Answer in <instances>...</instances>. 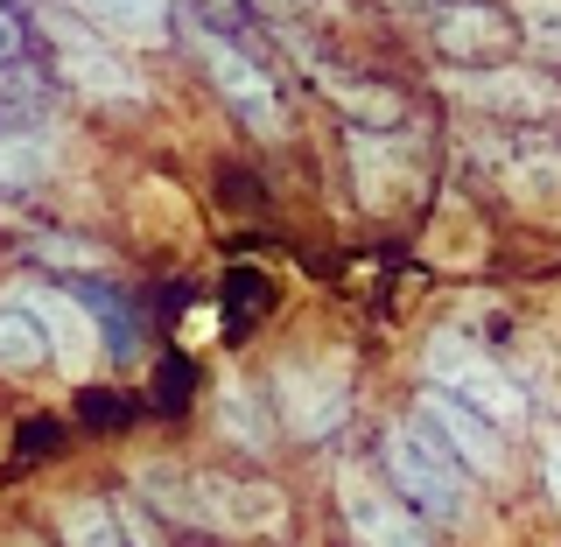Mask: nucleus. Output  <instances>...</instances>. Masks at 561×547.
<instances>
[{
    "label": "nucleus",
    "mask_w": 561,
    "mask_h": 547,
    "mask_svg": "<svg viewBox=\"0 0 561 547\" xmlns=\"http://www.w3.org/2000/svg\"><path fill=\"white\" fill-rule=\"evenodd\" d=\"M337 513H344V534L358 547H443V534L379 478V464L337 470Z\"/></svg>",
    "instance_id": "10"
},
{
    "label": "nucleus",
    "mask_w": 561,
    "mask_h": 547,
    "mask_svg": "<svg viewBox=\"0 0 561 547\" xmlns=\"http://www.w3.org/2000/svg\"><path fill=\"white\" fill-rule=\"evenodd\" d=\"M267 400L288 443L323 449L330 435H344L351 408H358V373L344 351H280L267 365Z\"/></svg>",
    "instance_id": "4"
},
{
    "label": "nucleus",
    "mask_w": 561,
    "mask_h": 547,
    "mask_svg": "<svg viewBox=\"0 0 561 547\" xmlns=\"http://www.w3.org/2000/svg\"><path fill=\"white\" fill-rule=\"evenodd\" d=\"M540 491L561 513V429H540Z\"/></svg>",
    "instance_id": "25"
},
{
    "label": "nucleus",
    "mask_w": 561,
    "mask_h": 547,
    "mask_svg": "<svg viewBox=\"0 0 561 547\" xmlns=\"http://www.w3.org/2000/svg\"><path fill=\"white\" fill-rule=\"evenodd\" d=\"M22 253L35 260L43 274H57V281H70V274H92V267H105V246H92V239H70V232H28L22 239Z\"/></svg>",
    "instance_id": "21"
},
{
    "label": "nucleus",
    "mask_w": 561,
    "mask_h": 547,
    "mask_svg": "<svg viewBox=\"0 0 561 547\" xmlns=\"http://www.w3.org/2000/svg\"><path fill=\"white\" fill-rule=\"evenodd\" d=\"M210 421H218L225 449H239L245 464H267V456L280 449L274 400H267V386H253L245 373H218V379H210Z\"/></svg>",
    "instance_id": "13"
},
{
    "label": "nucleus",
    "mask_w": 561,
    "mask_h": 547,
    "mask_svg": "<svg viewBox=\"0 0 561 547\" xmlns=\"http://www.w3.org/2000/svg\"><path fill=\"white\" fill-rule=\"evenodd\" d=\"M113 505H119V526H127V540H134V547H162V526H169V520H162V513L148 520V499H140L134 485H127V491H113Z\"/></svg>",
    "instance_id": "24"
},
{
    "label": "nucleus",
    "mask_w": 561,
    "mask_h": 547,
    "mask_svg": "<svg viewBox=\"0 0 561 547\" xmlns=\"http://www.w3.org/2000/svg\"><path fill=\"white\" fill-rule=\"evenodd\" d=\"M70 14H84L92 29H105L113 43L127 49H162L175 43V14H183V0H64Z\"/></svg>",
    "instance_id": "15"
},
{
    "label": "nucleus",
    "mask_w": 561,
    "mask_h": 547,
    "mask_svg": "<svg viewBox=\"0 0 561 547\" xmlns=\"http://www.w3.org/2000/svg\"><path fill=\"white\" fill-rule=\"evenodd\" d=\"M421 379L449 386L463 408H478L484 421H499L513 443L534 429V394H526V379L499 358V351H484L470 330H456V323L428 330V344H421Z\"/></svg>",
    "instance_id": "5"
},
{
    "label": "nucleus",
    "mask_w": 561,
    "mask_h": 547,
    "mask_svg": "<svg viewBox=\"0 0 561 547\" xmlns=\"http://www.w3.org/2000/svg\"><path fill=\"white\" fill-rule=\"evenodd\" d=\"M245 8H253V14H267V22H280V14H288V0H245Z\"/></svg>",
    "instance_id": "26"
},
{
    "label": "nucleus",
    "mask_w": 561,
    "mask_h": 547,
    "mask_svg": "<svg viewBox=\"0 0 561 547\" xmlns=\"http://www.w3.org/2000/svg\"><path fill=\"white\" fill-rule=\"evenodd\" d=\"M408 414L421 421V429L435 435V443H443L456 464L470 470V478H478L484 491L505 478V456H513V435L499 429V421H484L478 408H463V400L449 394V386H435V379H421L414 394H408Z\"/></svg>",
    "instance_id": "9"
},
{
    "label": "nucleus",
    "mask_w": 561,
    "mask_h": 547,
    "mask_svg": "<svg viewBox=\"0 0 561 547\" xmlns=\"http://www.w3.org/2000/svg\"><path fill=\"white\" fill-rule=\"evenodd\" d=\"M57 547H134L127 526H119V505L113 491H70V499L57 505Z\"/></svg>",
    "instance_id": "19"
},
{
    "label": "nucleus",
    "mask_w": 561,
    "mask_h": 547,
    "mask_svg": "<svg viewBox=\"0 0 561 547\" xmlns=\"http://www.w3.org/2000/svg\"><path fill=\"white\" fill-rule=\"evenodd\" d=\"M175 43H190V57H197L210 99L225 105V119H232L245 140H260V148L288 140L295 105H288L280 70L260 57L253 29H210V22H197V14H175Z\"/></svg>",
    "instance_id": "2"
},
{
    "label": "nucleus",
    "mask_w": 561,
    "mask_h": 547,
    "mask_svg": "<svg viewBox=\"0 0 561 547\" xmlns=\"http://www.w3.org/2000/svg\"><path fill=\"white\" fill-rule=\"evenodd\" d=\"M323 99L337 105L344 127H365V134H400L408 127V92L386 78H351V70H316Z\"/></svg>",
    "instance_id": "14"
},
{
    "label": "nucleus",
    "mask_w": 561,
    "mask_h": 547,
    "mask_svg": "<svg viewBox=\"0 0 561 547\" xmlns=\"http://www.w3.org/2000/svg\"><path fill=\"white\" fill-rule=\"evenodd\" d=\"M519 29V49H534L548 70H561V0H505Z\"/></svg>",
    "instance_id": "22"
},
{
    "label": "nucleus",
    "mask_w": 561,
    "mask_h": 547,
    "mask_svg": "<svg viewBox=\"0 0 561 547\" xmlns=\"http://www.w3.org/2000/svg\"><path fill=\"white\" fill-rule=\"evenodd\" d=\"M64 288L92 309V323H99V338H105V358H113V365H134L140 358V309H134V288H127V281L70 274Z\"/></svg>",
    "instance_id": "17"
},
{
    "label": "nucleus",
    "mask_w": 561,
    "mask_h": 547,
    "mask_svg": "<svg viewBox=\"0 0 561 547\" xmlns=\"http://www.w3.org/2000/svg\"><path fill=\"white\" fill-rule=\"evenodd\" d=\"M190 499H197V534L225 540H274L288 534V491L260 478L253 464L239 470H190Z\"/></svg>",
    "instance_id": "7"
},
{
    "label": "nucleus",
    "mask_w": 561,
    "mask_h": 547,
    "mask_svg": "<svg viewBox=\"0 0 561 547\" xmlns=\"http://www.w3.org/2000/svg\"><path fill=\"white\" fill-rule=\"evenodd\" d=\"M421 35H428L435 70H484L519 57V29L505 14V0H435Z\"/></svg>",
    "instance_id": "8"
},
{
    "label": "nucleus",
    "mask_w": 561,
    "mask_h": 547,
    "mask_svg": "<svg viewBox=\"0 0 561 547\" xmlns=\"http://www.w3.org/2000/svg\"><path fill=\"white\" fill-rule=\"evenodd\" d=\"M344 175H351V197H358L365 218H393L421 183V148L408 140V127L400 134L344 127Z\"/></svg>",
    "instance_id": "11"
},
{
    "label": "nucleus",
    "mask_w": 561,
    "mask_h": 547,
    "mask_svg": "<svg viewBox=\"0 0 561 547\" xmlns=\"http://www.w3.org/2000/svg\"><path fill=\"white\" fill-rule=\"evenodd\" d=\"M295 8H309V0H288V14H295Z\"/></svg>",
    "instance_id": "28"
},
{
    "label": "nucleus",
    "mask_w": 561,
    "mask_h": 547,
    "mask_svg": "<svg viewBox=\"0 0 561 547\" xmlns=\"http://www.w3.org/2000/svg\"><path fill=\"white\" fill-rule=\"evenodd\" d=\"M373 464H379V478L400 491V499L414 505L421 520L435 526V534H463L470 520H478V499H484V485L470 478L456 456L435 443L428 429H421L414 414H393L379 429V443H373Z\"/></svg>",
    "instance_id": "3"
},
{
    "label": "nucleus",
    "mask_w": 561,
    "mask_h": 547,
    "mask_svg": "<svg viewBox=\"0 0 561 547\" xmlns=\"http://www.w3.org/2000/svg\"><path fill=\"white\" fill-rule=\"evenodd\" d=\"M28 14H35V35H43V57L57 70L64 99L92 105V113H148L154 105V78L140 64V49L113 43L84 14H70L64 0H28Z\"/></svg>",
    "instance_id": "1"
},
{
    "label": "nucleus",
    "mask_w": 561,
    "mask_h": 547,
    "mask_svg": "<svg viewBox=\"0 0 561 547\" xmlns=\"http://www.w3.org/2000/svg\"><path fill=\"white\" fill-rule=\"evenodd\" d=\"M8 547H57V534H8Z\"/></svg>",
    "instance_id": "27"
},
{
    "label": "nucleus",
    "mask_w": 561,
    "mask_h": 547,
    "mask_svg": "<svg viewBox=\"0 0 561 547\" xmlns=\"http://www.w3.org/2000/svg\"><path fill=\"white\" fill-rule=\"evenodd\" d=\"M64 169V140L57 134H28V127H0V210L28 204L35 190H49Z\"/></svg>",
    "instance_id": "16"
},
{
    "label": "nucleus",
    "mask_w": 561,
    "mask_h": 547,
    "mask_svg": "<svg viewBox=\"0 0 561 547\" xmlns=\"http://www.w3.org/2000/svg\"><path fill=\"white\" fill-rule=\"evenodd\" d=\"M22 57H43L35 14H28V0H0V70H14Z\"/></svg>",
    "instance_id": "23"
},
{
    "label": "nucleus",
    "mask_w": 561,
    "mask_h": 547,
    "mask_svg": "<svg viewBox=\"0 0 561 547\" xmlns=\"http://www.w3.org/2000/svg\"><path fill=\"white\" fill-rule=\"evenodd\" d=\"M49 373V338L35 323V309L22 295H0V379H43Z\"/></svg>",
    "instance_id": "18"
},
{
    "label": "nucleus",
    "mask_w": 561,
    "mask_h": 547,
    "mask_svg": "<svg viewBox=\"0 0 561 547\" xmlns=\"http://www.w3.org/2000/svg\"><path fill=\"white\" fill-rule=\"evenodd\" d=\"M14 295L35 309V323H43V338H49V373H57L64 386H84V379L99 373V358H105V338H99L92 309H84L57 274H35Z\"/></svg>",
    "instance_id": "12"
},
{
    "label": "nucleus",
    "mask_w": 561,
    "mask_h": 547,
    "mask_svg": "<svg viewBox=\"0 0 561 547\" xmlns=\"http://www.w3.org/2000/svg\"><path fill=\"white\" fill-rule=\"evenodd\" d=\"M505 190L534 210H554L561 204V140H519L505 155Z\"/></svg>",
    "instance_id": "20"
},
{
    "label": "nucleus",
    "mask_w": 561,
    "mask_h": 547,
    "mask_svg": "<svg viewBox=\"0 0 561 547\" xmlns=\"http://www.w3.org/2000/svg\"><path fill=\"white\" fill-rule=\"evenodd\" d=\"M435 92L478 119H499V127H540V119L561 113V78L548 64H519V57L484 70H435Z\"/></svg>",
    "instance_id": "6"
}]
</instances>
